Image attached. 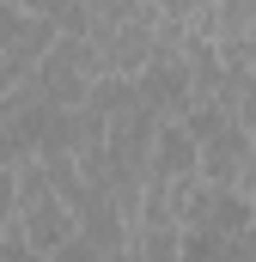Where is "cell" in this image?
Instances as JSON below:
<instances>
[{
	"mask_svg": "<svg viewBox=\"0 0 256 262\" xmlns=\"http://www.w3.org/2000/svg\"><path fill=\"white\" fill-rule=\"evenodd\" d=\"M79 37L92 43V55L104 73L134 79L146 55L159 49V6L153 0H86V25Z\"/></svg>",
	"mask_w": 256,
	"mask_h": 262,
	"instance_id": "obj_1",
	"label": "cell"
},
{
	"mask_svg": "<svg viewBox=\"0 0 256 262\" xmlns=\"http://www.w3.org/2000/svg\"><path fill=\"white\" fill-rule=\"evenodd\" d=\"M12 226H18V238H25L43 262L55 256L73 232H79V226H73V213L61 207V195L49 189V177H43V165H37V159H31V165H18V213H12Z\"/></svg>",
	"mask_w": 256,
	"mask_h": 262,
	"instance_id": "obj_2",
	"label": "cell"
},
{
	"mask_svg": "<svg viewBox=\"0 0 256 262\" xmlns=\"http://www.w3.org/2000/svg\"><path fill=\"white\" fill-rule=\"evenodd\" d=\"M92 79H104V67L92 55V43L86 37H55L49 43V55L37 61V73L25 79L49 110H79V98L92 92Z\"/></svg>",
	"mask_w": 256,
	"mask_h": 262,
	"instance_id": "obj_3",
	"label": "cell"
},
{
	"mask_svg": "<svg viewBox=\"0 0 256 262\" xmlns=\"http://www.w3.org/2000/svg\"><path fill=\"white\" fill-rule=\"evenodd\" d=\"M49 43H55V25L49 18L25 12L18 0H0V92L25 85L37 73V61L49 55Z\"/></svg>",
	"mask_w": 256,
	"mask_h": 262,
	"instance_id": "obj_4",
	"label": "cell"
},
{
	"mask_svg": "<svg viewBox=\"0 0 256 262\" xmlns=\"http://www.w3.org/2000/svg\"><path fill=\"white\" fill-rule=\"evenodd\" d=\"M128 85H134V98H140L159 122H183V116H189V67H183V43H177V49H153L146 67H140Z\"/></svg>",
	"mask_w": 256,
	"mask_h": 262,
	"instance_id": "obj_5",
	"label": "cell"
},
{
	"mask_svg": "<svg viewBox=\"0 0 256 262\" xmlns=\"http://www.w3.org/2000/svg\"><path fill=\"white\" fill-rule=\"evenodd\" d=\"M43 122H49V104H43L31 85L0 92V165H31Z\"/></svg>",
	"mask_w": 256,
	"mask_h": 262,
	"instance_id": "obj_6",
	"label": "cell"
},
{
	"mask_svg": "<svg viewBox=\"0 0 256 262\" xmlns=\"http://www.w3.org/2000/svg\"><path fill=\"white\" fill-rule=\"evenodd\" d=\"M244 159H250V134L238 128V122L214 128L207 140H195V177H201V183H214V189H238Z\"/></svg>",
	"mask_w": 256,
	"mask_h": 262,
	"instance_id": "obj_7",
	"label": "cell"
},
{
	"mask_svg": "<svg viewBox=\"0 0 256 262\" xmlns=\"http://www.w3.org/2000/svg\"><path fill=\"white\" fill-rule=\"evenodd\" d=\"M195 171V140L183 122H159L153 134V159H146V189H171L177 177Z\"/></svg>",
	"mask_w": 256,
	"mask_h": 262,
	"instance_id": "obj_8",
	"label": "cell"
},
{
	"mask_svg": "<svg viewBox=\"0 0 256 262\" xmlns=\"http://www.w3.org/2000/svg\"><path fill=\"white\" fill-rule=\"evenodd\" d=\"M165 25H177L183 37H214V18H220V0H153Z\"/></svg>",
	"mask_w": 256,
	"mask_h": 262,
	"instance_id": "obj_9",
	"label": "cell"
},
{
	"mask_svg": "<svg viewBox=\"0 0 256 262\" xmlns=\"http://www.w3.org/2000/svg\"><path fill=\"white\" fill-rule=\"evenodd\" d=\"M18 6L37 12V18H49L55 37H79V25H86V0H18Z\"/></svg>",
	"mask_w": 256,
	"mask_h": 262,
	"instance_id": "obj_10",
	"label": "cell"
},
{
	"mask_svg": "<svg viewBox=\"0 0 256 262\" xmlns=\"http://www.w3.org/2000/svg\"><path fill=\"white\" fill-rule=\"evenodd\" d=\"M232 122H238V128L256 140V73L244 79V85H238V98H232Z\"/></svg>",
	"mask_w": 256,
	"mask_h": 262,
	"instance_id": "obj_11",
	"label": "cell"
},
{
	"mask_svg": "<svg viewBox=\"0 0 256 262\" xmlns=\"http://www.w3.org/2000/svg\"><path fill=\"white\" fill-rule=\"evenodd\" d=\"M49 262H104V250H98L92 238H79V232H73V238H67V244H61Z\"/></svg>",
	"mask_w": 256,
	"mask_h": 262,
	"instance_id": "obj_12",
	"label": "cell"
},
{
	"mask_svg": "<svg viewBox=\"0 0 256 262\" xmlns=\"http://www.w3.org/2000/svg\"><path fill=\"white\" fill-rule=\"evenodd\" d=\"M18 213V165H0V226Z\"/></svg>",
	"mask_w": 256,
	"mask_h": 262,
	"instance_id": "obj_13",
	"label": "cell"
},
{
	"mask_svg": "<svg viewBox=\"0 0 256 262\" xmlns=\"http://www.w3.org/2000/svg\"><path fill=\"white\" fill-rule=\"evenodd\" d=\"M238 195L256 201V140H250V159H244V177H238Z\"/></svg>",
	"mask_w": 256,
	"mask_h": 262,
	"instance_id": "obj_14",
	"label": "cell"
},
{
	"mask_svg": "<svg viewBox=\"0 0 256 262\" xmlns=\"http://www.w3.org/2000/svg\"><path fill=\"white\" fill-rule=\"evenodd\" d=\"M250 73H256V67H250Z\"/></svg>",
	"mask_w": 256,
	"mask_h": 262,
	"instance_id": "obj_15",
	"label": "cell"
}]
</instances>
